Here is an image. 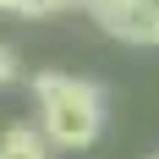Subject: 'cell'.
Returning <instances> with one entry per match:
<instances>
[{"label":"cell","mask_w":159,"mask_h":159,"mask_svg":"<svg viewBox=\"0 0 159 159\" xmlns=\"http://www.w3.org/2000/svg\"><path fill=\"white\" fill-rule=\"evenodd\" d=\"M33 99H39V132L49 148H88L104 132V88L71 71H39L33 77Z\"/></svg>","instance_id":"obj_1"},{"label":"cell","mask_w":159,"mask_h":159,"mask_svg":"<svg viewBox=\"0 0 159 159\" xmlns=\"http://www.w3.org/2000/svg\"><path fill=\"white\" fill-rule=\"evenodd\" d=\"M99 28L121 39V44H137V49H159V0H126L115 11L99 16Z\"/></svg>","instance_id":"obj_2"},{"label":"cell","mask_w":159,"mask_h":159,"mask_svg":"<svg viewBox=\"0 0 159 159\" xmlns=\"http://www.w3.org/2000/svg\"><path fill=\"white\" fill-rule=\"evenodd\" d=\"M0 159H49V137L33 126H6L0 132Z\"/></svg>","instance_id":"obj_3"},{"label":"cell","mask_w":159,"mask_h":159,"mask_svg":"<svg viewBox=\"0 0 159 159\" xmlns=\"http://www.w3.org/2000/svg\"><path fill=\"white\" fill-rule=\"evenodd\" d=\"M61 6H71V0H0V11H16V16H44Z\"/></svg>","instance_id":"obj_4"},{"label":"cell","mask_w":159,"mask_h":159,"mask_svg":"<svg viewBox=\"0 0 159 159\" xmlns=\"http://www.w3.org/2000/svg\"><path fill=\"white\" fill-rule=\"evenodd\" d=\"M11 82H22V61L11 44H0V88H11Z\"/></svg>","instance_id":"obj_5"},{"label":"cell","mask_w":159,"mask_h":159,"mask_svg":"<svg viewBox=\"0 0 159 159\" xmlns=\"http://www.w3.org/2000/svg\"><path fill=\"white\" fill-rule=\"evenodd\" d=\"M77 6H88L93 16H104V11H115V6H126V0H77Z\"/></svg>","instance_id":"obj_6"},{"label":"cell","mask_w":159,"mask_h":159,"mask_svg":"<svg viewBox=\"0 0 159 159\" xmlns=\"http://www.w3.org/2000/svg\"><path fill=\"white\" fill-rule=\"evenodd\" d=\"M154 159H159V154H154Z\"/></svg>","instance_id":"obj_7"}]
</instances>
